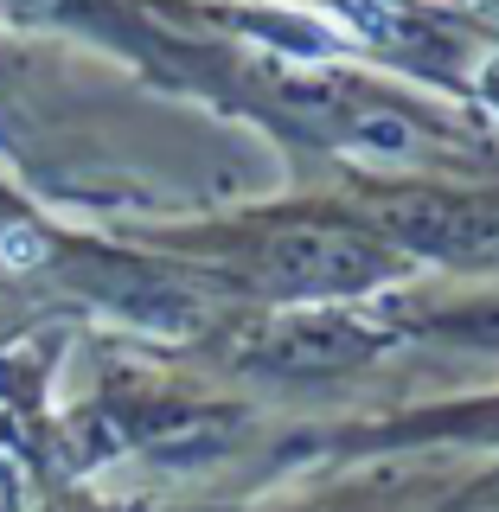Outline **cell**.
<instances>
[{"instance_id":"1","label":"cell","mask_w":499,"mask_h":512,"mask_svg":"<svg viewBox=\"0 0 499 512\" xmlns=\"http://www.w3.org/2000/svg\"><path fill=\"white\" fill-rule=\"evenodd\" d=\"M480 96H487V109L499 116V58H487V64H480Z\"/></svg>"}]
</instances>
